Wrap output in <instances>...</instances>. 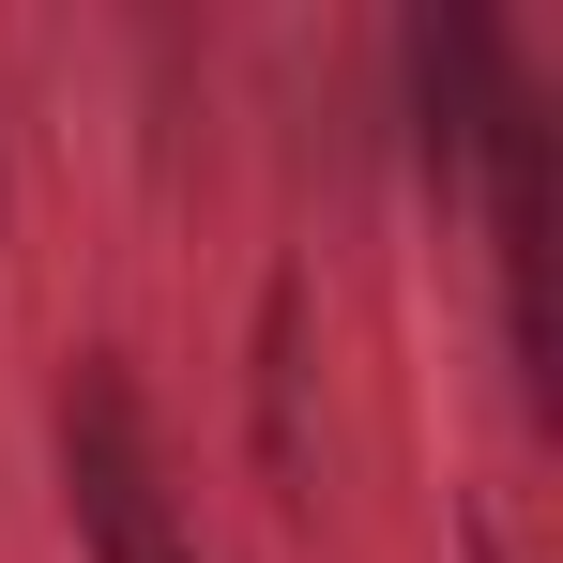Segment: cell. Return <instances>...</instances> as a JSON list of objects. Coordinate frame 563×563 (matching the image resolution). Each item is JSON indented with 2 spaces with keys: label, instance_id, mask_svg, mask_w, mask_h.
I'll list each match as a JSON object with an SVG mask.
<instances>
[{
  "label": "cell",
  "instance_id": "2",
  "mask_svg": "<svg viewBox=\"0 0 563 563\" xmlns=\"http://www.w3.org/2000/svg\"><path fill=\"white\" fill-rule=\"evenodd\" d=\"M472 563H503V533H487V518H472Z\"/></svg>",
  "mask_w": 563,
  "mask_h": 563
},
{
  "label": "cell",
  "instance_id": "1",
  "mask_svg": "<svg viewBox=\"0 0 563 563\" xmlns=\"http://www.w3.org/2000/svg\"><path fill=\"white\" fill-rule=\"evenodd\" d=\"M46 442H62V518H77V549H92V563H213V549H198L184 472H168L153 396L107 366V351H77V366H62Z\"/></svg>",
  "mask_w": 563,
  "mask_h": 563
}]
</instances>
